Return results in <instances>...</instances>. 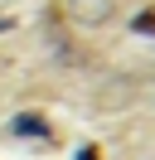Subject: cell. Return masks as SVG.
I'll use <instances>...</instances> for the list:
<instances>
[{"instance_id":"3957f363","label":"cell","mask_w":155,"mask_h":160,"mask_svg":"<svg viewBox=\"0 0 155 160\" xmlns=\"http://www.w3.org/2000/svg\"><path fill=\"white\" fill-rule=\"evenodd\" d=\"M78 160H102V150H97V146H82V150H78Z\"/></svg>"},{"instance_id":"6da1fadb","label":"cell","mask_w":155,"mask_h":160,"mask_svg":"<svg viewBox=\"0 0 155 160\" xmlns=\"http://www.w3.org/2000/svg\"><path fill=\"white\" fill-rule=\"evenodd\" d=\"M10 136H19V141H34V146H53V126H48L39 112H19V117L10 121Z\"/></svg>"},{"instance_id":"7a4b0ae2","label":"cell","mask_w":155,"mask_h":160,"mask_svg":"<svg viewBox=\"0 0 155 160\" xmlns=\"http://www.w3.org/2000/svg\"><path fill=\"white\" fill-rule=\"evenodd\" d=\"M131 29H136V34H155V5H145V10L136 15V20H131Z\"/></svg>"}]
</instances>
